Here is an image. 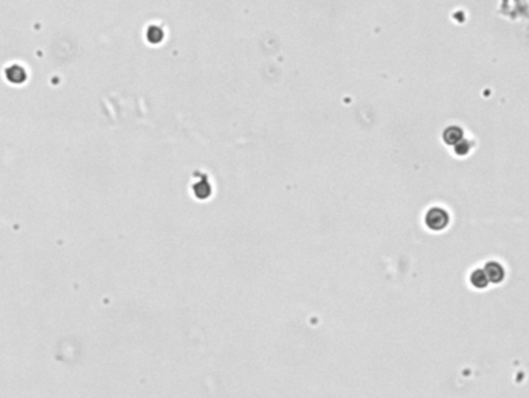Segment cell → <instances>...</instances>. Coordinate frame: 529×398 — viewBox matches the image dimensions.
I'll list each match as a JSON object with an SVG mask.
<instances>
[{"instance_id":"cell-2","label":"cell","mask_w":529,"mask_h":398,"mask_svg":"<svg viewBox=\"0 0 529 398\" xmlns=\"http://www.w3.org/2000/svg\"><path fill=\"white\" fill-rule=\"evenodd\" d=\"M483 271L487 277V280H492V282H500L504 277V269L497 261H489Z\"/></svg>"},{"instance_id":"cell-3","label":"cell","mask_w":529,"mask_h":398,"mask_svg":"<svg viewBox=\"0 0 529 398\" xmlns=\"http://www.w3.org/2000/svg\"><path fill=\"white\" fill-rule=\"evenodd\" d=\"M470 280H472V283H473L475 286H478V288H483V286L487 285V277H486V274H484L483 269H475V271L472 272V275H470Z\"/></svg>"},{"instance_id":"cell-1","label":"cell","mask_w":529,"mask_h":398,"mask_svg":"<svg viewBox=\"0 0 529 398\" xmlns=\"http://www.w3.org/2000/svg\"><path fill=\"white\" fill-rule=\"evenodd\" d=\"M425 223L428 227L432 229H442L449 223V215L444 209L441 207H433L430 209L425 215Z\"/></svg>"}]
</instances>
